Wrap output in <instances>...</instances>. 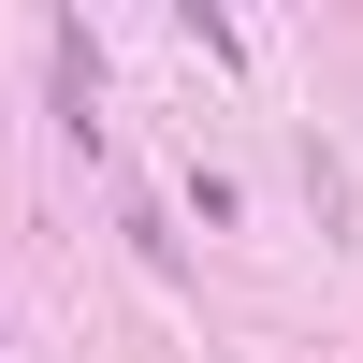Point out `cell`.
Wrapping results in <instances>:
<instances>
[{"instance_id": "6da1fadb", "label": "cell", "mask_w": 363, "mask_h": 363, "mask_svg": "<svg viewBox=\"0 0 363 363\" xmlns=\"http://www.w3.org/2000/svg\"><path fill=\"white\" fill-rule=\"evenodd\" d=\"M44 102H58V131L102 160V29L87 15H44Z\"/></svg>"}]
</instances>
